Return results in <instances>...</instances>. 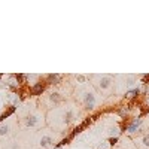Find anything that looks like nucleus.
Instances as JSON below:
<instances>
[{
    "label": "nucleus",
    "instance_id": "nucleus-12",
    "mask_svg": "<svg viewBox=\"0 0 149 149\" xmlns=\"http://www.w3.org/2000/svg\"><path fill=\"white\" fill-rule=\"evenodd\" d=\"M140 94H142V86L137 85V86H134V88L125 91V98H137Z\"/></svg>",
    "mask_w": 149,
    "mask_h": 149
},
{
    "label": "nucleus",
    "instance_id": "nucleus-6",
    "mask_svg": "<svg viewBox=\"0 0 149 149\" xmlns=\"http://www.w3.org/2000/svg\"><path fill=\"white\" fill-rule=\"evenodd\" d=\"M112 149H137V146L134 145V142H133L131 137H128V136H124V137L119 139L118 145L113 146Z\"/></svg>",
    "mask_w": 149,
    "mask_h": 149
},
{
    "label": "nucleus",
    "instance_id": "nucleus-10",
    "mask_svg": "<svg viewBox=\"0 0 149 149\" xmlns=\"http://www.w3.org/2000/svg\"><path fill=\"white\" fill-rule=\"evenodd\" d=\"M124 78V85H125L127 91L134 88V86L139 85V81H137V76H134V74H127V76H122Z\"/></svg>",
    "mask_w": 149,
    "mask_h": 149
},
{
    "label": "nucleus",
    "instance_id": "nucleus-8",
    "mask_svg": "<svg viewBox=\"0 0 149 149\" xmlns=\"http://www.w3.org/2000/svg\"><path fill=\"white\" fill-rule=\"evenodd\" d=\"M133 142L137 146V149H149V131L139 136V137H134Z\"/></svg>",
    "mask_w": 149,
    "mask_h": 149
},
{
    "label": "nucleus",
    "instance_id": "nucleus-7",
    "mask_svg": "<svg viewBox=\"0 0 149 149\" xmlns=\"http://www.w3.org/2000/svg\"><path fill=\"white\" fill-rule=\"evenodd\" d=\"M63 102H64V97L61 95V93H58V91L49 93V95H48V104L51 106V107H54V106H60Z\"/></svg>",
    "mask_w": 149,
    "mask_h": 149
},
{
    "label": "nucleus",
    "instance_id": "nucleus-5",
    "mask_svg": "<svg viewBox=\"0 0 149 149\" xmlns=\"http://www.w3.org/2000/svg\"><path fill=\"white\" fill-rule=\"evenodd\" d=\"M45 124V116L40 113V112H33V113L27 115L24 118V125L29 128H37Z\"/></svg>",
    "mask_w": 149,
    "mask_h": 149
},
{
    "label": "nucleus",
    "instance_id": "nucleus-9",
    "mask_svg": "<svg viewBox=\"0 0 149 149\" xmlns=\"http://www.w3.org/2000/svg\"><path fill=\"white\" fill-rule=\"evenodd\" d=\"M74 119H76V112H74V107L73 106L64 107V122H66V125L69 127L70 124L74 122Z\"/></svg>",
    "mask_w": 149,
    "mask_h": 149
},
{
    "label": "nucleus",
    "instance_id": "nucleus-16",
    "mask_svg": "<svg viewBox=\"0 0 149 149\" xmlns=\"http://www.w3.org/2000/svg\"><path fill=\"white\" fill-rule=\"evenodd\" d=\"M8 131H9V125L8 124H2L0 125V136H6Z\"/></svg>",
    "mask_w": 149,
    "mask_h": 149
},
{
    "label": "nucleus",
    "instance_id": "nucleus-17",
    "mask_svg": "<svg viewBox=\"0 0 149 149\" xmlns=\"http://www.w3.org/2000/svg\"><path fill=\"white\" fill-rule=\"evenodd\" d=\"M76 81L81 82V85L86 84V76H84V74H76Z\"/></svg>",
    "mask_w": 149,
    "mask_h": 149
},
{
    "label": "nucleus",
    "instance_id": "nucleus-4",
    "mask_svg": "<svg viewBox=\"0 0 149 149\" xmlns=\"http://www.w3.org/2000/svg\"><path fill=\"white\" fill-rule=\"evenodd\" d=\"M95 79H97V82H95L97 90L100 93H106L113 86L115 76H112V74H100V76H95Z\"/></svg>",
    "mask_w": 149,
    "mask_h": 149
},
{
    "label": "nucleus",
    "instance_id": "nucleus-1",
    "mask_svg": "<svg viewBox=\"0 0 149 149\" xmlns=\"http://www.w3.org/2000/svg\"><path fill=\"white\" fill-rule=\"evenodd\" d=\"M122 131L125 136L134 139L149 131V116H134L125 127H122Z\"/></svg>",
    "mask_w": 149,
    "mask_h": 149
},
{
    "label": "nucleus",
    "instance_id": "nucleus-13",
    "mask_svg": "<svg viewBox=\"0 0 149 149\" xmlns=\"http://www.w3.org/2000/svg\"><path fill=\"white\" fill-rule=\"evenodd\" d=\"M43 90H45V85H43L42 82H37V84H33V85H31L30 93H31L33 95H40V94L43 93Z\"/></svg>",
    "mask_w": 149,
    "mask_h": 149
},
{
    "label": "nucleus",
    "instance_id": "nucleus-11",
    "mask_svg": "<svg viewBox=\"0 0 149 149\" xmlns=\"http://www.w3.org/2000/svg\"><path fill=\"white\" fill-rule=\"evenodd\" d=\"M40 146L45 148V149H49V148L55 146L54 145V137H52V136H49V134L42 136V137H40Z\"/></svg>",
    "mask_w": 149,
    "mask_h": 149
},
{
    "label": "nucleus",
    "instance_id": "nucleus-14",
    "mask_svg": "<svg viewBox=\"0 0 149 149\" xmlns=\"http://www.w3.org/2000/svg\"><path fill=\"white\" fill-rule=\"evenodd\" d=\"M61 79H63V76L58 74V73H51V74H48V76H46L48 84H52V85H58L61 82Z\"/></svg>",
    "mask_w": 149,
    "mask_h": 149
},
{
    "label": "nucleus",
    "instance_id": "nucleus-3",
    "mask_svg": "<svg viewBox=\"0 0 149 149\" xmlns=\"http://www.w3.org/2000/svg\"><path fill=\"white\" fill-rule=\"evenodd\" d=\"M48 124L54 128L67 127L64 122V109H54L48 113Z\"/></svg>",
    "mask_w": 149,
    "mask_h": 149
},
{
    "label": "nucleus",
    "instance_id": "nucleus-2",
    "mask_svg": "<svg viewBox=\"0 0 149 149\" xmlns=\"http://www.w3.org/2000/svg\"><path fill=\"white\" fill-rule=\"evenodd\" d=\"M78 95H79V100L84 104L85 110H94L95 109V106H97V94L93 90V86H88V85L84 84L76 91V97Z\"/></svg>",
    "mask_w": 149,
    "mask_h": 149
},
{
    "label": "nucleus",
    "instance_id": "nucleus-15",
    "mask_svg": "<svg viewBox=\"0 0 149 149\" xmlns=\"http://www.w3.org/2000/svg\"><path fill=\"white\" fill-rule=\"evenodd\" d=\"M128 112H130V107H127V106H122V107L118 109V113H119V116H122V118H125V116L128 115Z\"/></svg>",
    "mask_w": 149,
    "mask_h": 149
}]
</instances>
